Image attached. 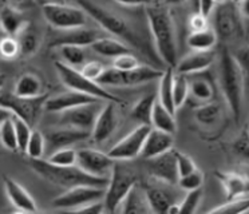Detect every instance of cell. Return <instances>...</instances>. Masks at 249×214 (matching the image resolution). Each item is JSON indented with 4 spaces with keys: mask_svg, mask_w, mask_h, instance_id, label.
Here are the masks:
<instances>
[{
    "mask_svg": "<svg viewBox=\"0 0 249 214\" xmlns=\"http://www.w3.org/2000/svg\"><path fill=\"white\" fill-rule=\"evenodd\" d=\"M214 32L217 37L224 40H233L244 35L243 16L238 10L237 1H217L213 12Z\"/></svg>",
    "mask_w": 249,
    "mask_h": 214,
    "instance_id": "obj_9",
    "label": "cell"
},
{
    "mask_svg": "<svg viewBox=\"0 0 249 214\" xmlns=\"http://www.w3.org/2000/svg\"><path fill=\"white\" fill-rule=\"evenodd\" d=\"M28 166L39 177H42L50 183H54L56 186L66 187V189L76 186H94L105 189L108 183V178L90 176L79 169L78 166L63 167V166L53 165L47 162V160H30Z\"/></svg>",
    "mask_w": 249,
    "mask_h": 214,
    "instance_id": "obj_2",
    "label": "cell"
},
{
    "mask_svg": "<svg viewBox=\"0 0 249 214\" xmlns=\"http://www.w3.org/2000/svg\"><path fill=\"white\" fill-rule=\"evenodd\" d=\"M233 151L244 160H249V130H244L234 142Z\"/></svg>",
    "mask_w": 249,
    "mask_h": 214,
    "instance_id": "obj_48",
    "label": "cell"
},
{
    "mask_svg": "<svg viewBox=\"0 0 249 214\" xmlns=\"http://www.w3.org/2000/svg\"><path fill=\"white\" fill-rule=\"evenodd\" d=\"M12 117H14V115H12L11 111H8L7 108H4V107L0 106V126H1V125H3L4 122H6V121L11 119Z\"/></svg>",
    "mask_w": 249,
    "mask_h": 214,
    "instance_id": "obj_55",
    "label": "cell"
},
{
    "mask_svg": "<svg viewBox=\"0 0 249 214\" xmlns=\"http://www.w3.org/2000/svg\"><path fill=\"white\" fill-rule=\"evenodd\" d=\"M188 80H189V95L193 96L198 102L209 103L214 94L211 79L206 78L205 75L196 74L188 76Z\"/></svg>",
    "mask_w": 249,
    "mask_h": 214,
    "instance_id": "obj_27",
    "label": "cell"
},
{
    "mask_svg": "<svg viewBox=\"0 0 249 214\" xmlns=\"http://www.w3.org/2000/svg\"><path fill=\"white\" fill-rule=\"evenodd\" d=\"M220 107L216 103H204L202 106H200L195 111V117L197 119V122H200L201 125H213L217 119L220 118Z\"/></svg>",
    "mask_w": 249,
    "mask_h": 214,
    "instance_id": "obj_40",
    "label": "cell"
},
{
    "mask_svg": "<svg viewBox=\"0 0 249 214\" xmlns=\"http://www.w3.org/2000/svg\"><path fill=\"white\" fill-rule=\"evenodd\" d=\"M91 50L94 53L102 55L105 58H111L115 59L124 55V54H131L130 48L127 47L124 43H122L115 37H108V36H102L99 37L98 40L92 43Z\"/></svg>",
    "mask_w": 249,
    "mask_h": 214,
    "instance_id": "obj_26",
    "label": "cell"
},
{
    "mask_svg": "<svg viewBox=\"0 0 249 214\" xmlns=\"http://www.w3.org/2000/svg\"><path fill=\"white\" fill-rule=\"evenodd\" d=\"M0 142L10 151H14V153L19 151L17 131H15V125H14V119L12 118L6 121L0 126Z\"/></svg>",
    "mask_w": 249,
    "mask_h": 214,
    "instance_id": "obj_39",
    "label": "cell"
},
{
    "mask_svg": "<svg viewBox=\"0 0 249 214\" xmlns=\"http://www.w3.org/2000/svg\"><path fill=\"white\" fill-rule=\"evenodd\" d=\"M115 103L106 102L102 106V110L98 114V118L91 130V138L97 143H102L107 141L118 126V117L115 110Z\"/></svg>",
    "mask_w": 249,
    "mask_h": 214,
    "instance_id": "obj_16",
    "label": "cell"
},
{
    "mask_svg": "<svg viewBox=\"0 0 249 214\" xmlns=\"http://www.w3.org/2000/svg\"><path fill=\"white\" fill-rule=\"evenodd\" d=\"M78 5L86 12L87 15L97 21L98 24L102 27V30L110 32L114 36L122 37L127 43L133 44L134 47L142 48L141 39L137 36L136 32L133 31V28L129 26V23L124 20V18H121L117 14H113L106 8L98 5L97 3L89 1V0H81Z\"/></svg>",
    "mask_w": 249,
    "mask_h": 214,
    "instance_id": "obj_6",
    "label": "cell"
},
{
    "mask_svg": "<svg viewBox=\"0 0 249 214\" xmlns=\"http://www.w3.org/2000/svg\"><path fill=\"white\" fill-rule=\"evenodd\" d=\"M136 173L124 166L121 162H115L111 169V176L108 178V183L105 189L103 206L106 214H115L118 208L122 205L126 197L137 186Z\"/></svg>",
    "mask_w": 249,
    "mask_h": 214,
    "instance_id": "obj_5",
    "label": "cell"
},
{
    "mask_svg": "<svg viewBox=\"0 0 249 214\" xmlns=\"http://www.w3.org/2000/svg\"><path fill=\"white\" fill-rule=\"evenodd\" d=\"M44 138H46V146H49L51 151H56L60 149H69L72 144L91 138V133L79 128L60 127L49 131L44 135Z\"/></svg>",
    "mask_w": 249,
    "mask_h": 214,
    "instance_id": "obj_17",
    "label": "cell"
},
{
    "mask_svg": "<svg viewBox=\"0 0 249 214\" xmlns=\"http://www.w3.org/2000/svg\"><path fill=\"white\" fill-rule=\"evenodd\" d=\"M189 98V80L188 76L174 72L173 79V102L176 110L184 105Z\"/></svg>",
    "mask_w": 249,
    "mask_h": 214,
    "instance_id": "obj_35",
    "label": "cell"
},
{
    "mask_svg": "<svg viewBox=\"0 0 249 214\" xmlns=\"http://www.w3.org/2000/svg\"><path fill=\"white\" fill-rule=\"evenodd\" d=\"M201 199H202V189L188 193L184 199L179 202L177 214H195L197 208L200 206Z\"/></svg>",
    "mask_w": 249,
    "mask_h": 214,
    "instance_id": "obj_45",
    "label": "cell"
},
{
    "mask_svg": "<svg viewBox=\"0 0 249 214\" xmlns=\"http://www.w3.org/2000/svg\"><path fill=\"white\" fill-rule=\"evenodd\" d=\"M49 98V94H43L36 98H23L15 95L14 91H1L0 106L7 108L8 111L12 112L14 117L22 119L34 128L42 115L44 105Z\"/></svg>",
    "mask_w": 249,
    "mask_h": 214,
    "instance_id": "obj_7",
    "label": "cell"
},
{
    "mask_svg": "<svg viewBox=\"0 0 249 214\" xmlns=\"http://www.w3.org/2000/svg\"><path fill=\"white\" fill-rule=\"evenodd\" d=\"M18 43H19V50H20V55L23 56H30L36 53L39 47V40L35 31H33L30 27L26 30H23L19 35H18Z\"/></svg>",
    "mask_w": 249,
    "mask_h": 214,
    "instance_id": "obj_36",
    "label": "cell"
},
{
    "mask_svg": "<svg viewBox=\"0 0 249 214\" xmlns=\"http://www.w3.org/2000/svg\"><path fill=\"white\" fill-rule=\"evenodd\" d=\"M76 165L79 169L94 177L107 178L106 173L110 171L115 165V160L107 154L95 149H82L78 151Z\"/></svg>",
    "mask_w": 249,
    "mask_h": 214,
    "instance_id": "obj_13",
    "label": "cell"
},
{
    "mask_svg": "<svg viewBox=\"0 0 249 214\" xmlns=\"http://www.w3.org/2000/svg\"><path fill=\"white\" fill-rule=\"evenodd\" d=\"M105 213V206L103 202H95L82 206V208L72 209V210H65L63 214H103Z\"/></svg>",
    "mask_w": 249,
    "mask_h": 214,
    "instance_id": "obj_50",
    "label": "cell"
},
{
    "mask_svg": "<svg viewBox=\"0 0 249 214\" xmlns=\"http://www.w3.org/2000/svg\"><path fill=\"white\" fill-rule=\"evenodd\" d=\"M76 160H78V151L72 149V147L53 151L51 155L47 158V162H50V163L56 166H63V167L76 166Z\"/></svg>",
    "mask_w": 249,
    "mask_h": 214,
    "instance_id": "obj_38",
    "label": "cell"
},
{
    "mask_svg": "<svg viewBox=\"0 0 249 214\" xmlns=\"http://www.w3.org/2000/svg\"><path fill=\"white\" fill-rule=\"evenodd\" d=\"M143 192L146 196V201L152 214H168L169 209L176 203H178L177 194L174 193L172 186L162 182L147 185L143 189Z\"/></svg>",
    "mask_w": 249,
    "mask_h": 214,
    "instance_id": "obj_15",
    "label": "cell"
},
{
    "mask_svg": "<svg viewBox=\"0 0 249 214\" xmlns=\"http://www.w3.org/2000/svg\"><path fill=\"white\" fill-rule=\"evenodd\" d=\"M249 212V197L238 198L233 201H228L221 206L212 209L206 214H245Z\"/></svg>",
    "mask_w": 249,
    "mask_h": 214,
    "instance_id": "obj_37",
    "label": "cell"
},
{
    "mask_svg": "<svg viewBox=\"0 0 249 214\" xmlns=\"http://www.w3.org/2000/svg\"><path fill=\"white\" fill-rule=\"evenodd\" d=\"M12 214H30V213H26V212H22V210H18V212H15V213Z\"/></svg>",
    "mask_w": 249,
    "mask_h": 214,
    "instance_id": "obj_57",
    "label": "cell"
},
{
    "mask_svg": "<svg viewBox=\"0 0 249 214\" xmlns=\"http://www.w3.org/2000/svg\"><path fill=\"white\" fill-rule=\"evenodd\" d=\"M33 214H44V213H39V212H35V213H33Z\"/></svg>",
    "mask_w": 249,
    "mask_h": 214,
    "instance_id": "obj_58",
    "label": "cell"
},
{
    "mask_svg": "<svg viewBox=\"0 0 249 214\" xmlns=\"http://www.w3.org/2000/svg\"><path fill=\"white\" fill-rule=\"evenodd\" d=\"M138 66H141V63L131 54H124V55H121L118 58L113 59L114 69L118 70V71H122V72H129L131 70L137 69Z\"/></svg>",
    "mask_w": 249,
    "mask_h": 214,
    "instance_id": "obj_46",
    "label": "cell"
},
{
    "mask_svg": "<svg viewBox=\"0 0 249 214\" xmlns=\"http://www.w3.org/2000/svg\"><path fill=\"white\" fill-rule=\"evenodd\" d=\"M220 85L229 110L238 122L244 101V72L227 48L222 50L220 60Z\"/></svg>",
    "mask_w": 249,
    "mask_h": 214,
    "instance_id": "obj_3",
    "label": "cell"
},
{
    "mask_svg": "<svg viewBox=\"0 0 249 214\" xmlns=\"http://www.w3.org/2000/svg\"><path fill=\"white\" fill-rule=\"evenodd\" d=\"M105 198V189L94 186H76L67 189L51 201L53 208L58 210H72L90 203L101 202Z\"/></svg>",
    "mask_w": 249,
    "mask_h": 214,
    "instance_id": "obj_10",
    "label": "cell"
},
{
    "mask_svg": "<svg viewBox=\"0 0 249 214\" xmlns=\"http://www.w3.org/2000/svg\"><path fill=\"white\" fill-rule=\"evenodd\" d=\"M214 59H216V54L213 50L212 51H193L179 60L174 69L176 70L174 72L185 75V76L201 74L208 67H211Z\"/></svg>",
    "mask_w": 249,
    "mask_h": 214,
    "instance_id": "obj_20",
    "label": "cell"
},
{
    "mask_svg": "<svg viewBox=\"0 0 249 214\" xmlns=\"http://www.w3.org/2000/svg\"><path fill=\"white\" fill-rule=\"evenodd\" d=\"M163 75L162 70L153 69L150 66H138L137 69L131 70L129 72H122V87H131V86H140L153 82V80L161 79Z\"/></svg>",
    "mask_w": 249,
    "mask_h": 214,
    "instance_id": "obj_25",
    "label": "cell"
},
{
    "mask_svg": "<svg viewBox=\"0 0 249 214\" xmlns=\"http://www.w3.org/2000/svg\"><path fill=\"white\" fill-rule=\"evenodd\" d=\"M60 56L63 59V63L75 69L78 66H83L86 63V51L83 47L78 46H62L58 48Z\"/></svg>",
    "mask_w": 249,
    "mask_h": 214,
    "instance_id": "obj_34",
    "label": "cell"
},
{
    "mask_svg": "<svg viewBox=\"0 0 249 214\" xmlns=\"http://www.w3.org/2000/svg\"><path fill=\"white\" fill-rule=\"evenodd\" d=\"M156 102H157L156 94L143 95L131 108V118L137 122H140V125L152 126L153 108H154Z\"/></svg>",
    "mask_w": 249,
    "mask_h": 214,
    "instance_id": "obj_31",
    "label": "cell"
},
{
    "mask_svg": "<svg viewBox=\"0 0 249 214\" xmlns=\"http://www.w3.org/2000/svg\"><path fill=\"white\" fill-rule=\"evenodd\" d=\"M173 146L174 137L172 134L163 133V131H160V130L152 127L150 133L147 134L143 149H142V158L146 160L157 158L160 155L172 151Z\"/></svg>",
    "mask_w": 249,
    "mask_h": 214,
    "instance_id": "obj_21",
    "label": "cell"
},
{
    "mask_svg": "<svg viewBox=\"0 0 249 214\" xmlns=\"http://www.w3.org/2000/svg\"><path fill=\"white\" fill-rule=\"evenodd\" d=\"M28 27L27 20L19 10L12 5H4L0 10V28L10 36H18Z\"/></svg>",
    "mask_w": 249,
    "mask_h": 214,
    "instance_id": "obj_24",
    "label": "cell"
},
{
    "mask_svg": "<svg viewBox=\"0 0 249 214\" xmlns=\"http://www.w3.org/2000/svg\"><path fill=\"white\" fill-rule=\"evenodd\" d=\"M101 110H102L101 102H95V103L76 107L69 111L60 112V127L79 128V130L91 133L94 123L97 121L98 114L101 112Z\"/></svg>",
    "mask_w": 249,
    "mask_h": 214,
    "instance_id": "obj_12",
    "label": "cell"
},
{
    "mask_svg": "<svg viewBox=\"0 0 249 214\" xmlns=\"http://www.w3.org/2000/svg\"><path fill=\"white\" fill-rule=\"evenodd\" d=\"M55 70L58 72L60 82L71 91H76L85 95L92 96L101 102H113L115 105H126V101L114 95L110 91H107L105 87L98 85L97 82L89 79L86 76L81 74V71L76 69H72L70 66H67L63 62L56 60L54 63Z\"/></svg>",
    "mask_w": 249,
    "mask_h": 214,
    "instance_id": "obj_4",
    "label": "cell"
},
{
    "mask_svg": "<svg viewBox=\"0 0 249 214\" xmlns=\"http://www.w3.org/2000/svg\"><path fill=\"white\" fill-rule=\"evenodd\" d=\"M20 55L19 43L0 28V59H14Z\"/></svg>",
    "mask_w": 249,
    "mask_h": 214,
    "instance_id": "obj_42",
    "label": "cell"
},
{
    "mask_svg": "<svg viewBox=\"0 0 249 214\" xmlns=\"http://www.w3.org/2000/svg\"><path fill=\"white\" fill-rule=\"evenodd\" d=\"M217 39L218 37L214 30L208 27L202 31L190 32L186 42L193 51H212V48L216 46Z\"/></svg>",
    "mask_w": 249,
    "mask_h": 214,
    "instance_id": "obj_33",
    "label": "cell"
},
{
    "mask_svg": "<svg viewBox=\"0 0 249 214\" xmlns=\"http://www.w3.org/2000/svg\"><path fill=\"white\" fill-rule=\"evenodd\" d=\"M42 14L50 26L59 31H71L86 27L87 14L76 5L67 3H43Z\"/></svg>",
    "mask_w": 249,
    "mask_h": 214,
    "instance_id": "obj_8",
    "label": "cell"
},
{
    "mask_svg": "<svg viewBox=\"0 0 249 214\" xmlns=\"http://www.w3.org/2000/svg\"><path fill=\"white\" fill-rule=\"evenodd\" d=\"M3 182H4L7 196L18 210H22V212L30 214L36 212V203L34 201V198L19 182L8 176H3Z\"/></svg>",
    "mask_w": 249,
    "mask_h": 214,
    "instance_id": "obj_23",
    "label": "cell"
},
{
    "mask_svg": "<svg viewBox=\"0 0 249 214\" xmlns=\"http://www.w3.org/2000/svg\"><path fill=\"white\" fill-rule=\"evenodd\" d=\"M147 170L157 182H162L170 186L178 183L179 174L174 150L147 160Z\"/></svg>",
    "mask_w": 249,
    "mask_h": 214,
    "instance_id": "obj_14",
    "label": "cell"
},
{
    "mask_svg": "<svg viewBox=\"0 0 249 214\" xmlns=\"http://www.w3.org/2000/svg\"><path fill=\"white\" fill-rule=\"evenodd\" d=\"M208 19L201 16L198 12H195L193 15L189 18V28L190 32H198L202 31V30H206L208 28Z\"/></svg>",
    "mask_w": 249,
    "mask_h": 214,
    "instance_id": "obj_52",
    "label": "cell"
},
{
    "mask_svg": "<svg viewBox=\"0 0 249 214\" xmlns=\"http://www.w3.org/2000/svg\"><path fill=\"white\" fill-rule=\"evenodd\" d=\"M216 5H217V1H200V3H197L198 10L196 11V12H198L201 16H204V18L208 19V18L214 12Z\"/></svg>",
    "mask_w": 249,
    "mask_h": 214,
    "instance_id": "obj_53",
    "label": "cell"
},
{
    "mask_svg": "<svg viewBox=\"0 0 249 214\" xmlns=\"http://www.w3.org/2000/svg\"><path fill=\"white\" fill-rule=\"evenodd\" d=\"M46 149V138L43 133L39 130H33L31 138L28 141L26 154L30 157V160H42Z\"/></svg>",
    "mask_w": 249,
    "mask_h": 214,
    "instance_id": "obj_41",
    "label": "cell"
},
{
    "mask_svg": "<svg viewBox=\"0 0 249 214\" xmlns=\"http://www.w3.org/2000/svg\"><path fill=\"white\" fill-rule=\"evenodd\" d=\"M6 83V75L0 74V92L3 91V86Z\"/></svg>",
    "mask_w": 249,
    "mask_h": 214,
    "instance_id": "obj_56",
    "label": "cell"
},
{
    "mask_svg": "<svg viewBox=\"0 0 249 214\" xmlns=\"http://www.w3.org/2000/svg\"><path fill=\"white\" fill-rule=\"evenodd\" d=\"M173 79H174V69L168 67L166 71H163V75L160 79V103L169 112L176 115V106L173 102Z\"/></svg>",
    "mask_w": 249,
    "mask_h": 214,
    "instance_id": "obj_32",
    "label": "cell"
},
{
    "mask_svg": "<svg viewBox=\"0 0 249 214\" xmlns=\"http://www.w3.org/2000/svg\"><path fill=\"white\" fill-rule=\"evenodd\" d=\"M152 127L163 133L172 134V135H174V133L177 131V122H176L174 115L172 112H169L158 101L156 102L154 108H153Z\"/></svg>",
    "mask_w": 249,
    "mask_h": 214,
    "instance_id": "obj_30",
    "label": "cell"
},
{
    "mask_svg": "<svg viewBox=\"0 0 249 214\" xmlns=\"http://www.w3.org/2000/svg\"><path fill=\"white\" fill-rule=\"evenodd\" d=\"M233 56L240 66V69L243 70L244 74L249 75V46L238 48L237 51L233 54Z\"/></svg>",
    "mask_w": 249,
    "mask_h": 214,
    "instance_id": "obj_51",
    "label": "cell"
},
{
    "mask_svg": "<svg viewBox=\"0 0 249 214\" xmlns=\"http://www.w3.org/2000/svg\"><path fill=\"white\" fill-rule=\"evenodd\" d=\"M43 83L35 74H23L18 79L14 94L23 98H36L43 95Z\"/></svg>",
    "mask_w": 249,
    "mask_h": 214,
    "instance_id": "obj_29",
    "label": "cell"
},
{
    "mask_svg": "<svg viewBox=\"0 0 249 214\" xmlns=\"http://www.w3.org/2000/svg\"><path fill=\"white\" fill-rule=\"evenodd\" d=\"M95 102H101L92 98V96L85 95L76 91H66V92H60L58 95L50 96L46 105H44V110L50 112H65L76 107L85 106V105H90V103H95Z\"/></svg>",
    "mask_w": 249,
    "mask_h": 214,
    "instance_id": "obj_18",
    "label": "cell"
},
{
    "mask_svg": "<svg viewBox=\"0 0 249 214\" xmlns=\"http://www.w3.org/2000/svg\"><path fill=\"white\" fill-rule=\"evenodd\" d=\"M202 183H204V174H202V171L201 170L196 169L193 173H190L188 176L179 177L178 183H177V185H178L179 189H182L184 192L190 193L202 189Z\"/></svg>",
    "mask_w": 249,
    "mask_h": 214,
    "instance_id": "obj_43",
    "label": "cell"
},
{
    "mask_svg": "<svg viewBox=\"0 0 249 214\" xmlns=\"http://www.w3.org/2000/svg\"><path fill=\"white\" fill-rule=\"evenodd\" d=\"M99 37H102V32L99 30L82 27L71 31H62L59 36L51 40L50 48H59L62 46H78L85 48L86 46H91Z\"/></svg>",
    "mask_w": 249,
    "mask_h": 214,
    "instance_id": "obj_19",
    "label": "cell"
},
{
    "mask_svg": "<svg viewBox=\"0 0 249 214\" xmlns=\"http://www.w3.org/2000/svg\"><path fill=\"white\" fill-rule=\"evenodd\" d=\"M214 176L224 186L228 201L238 199L249 194V178L247 176L234 171H216Z\"/></svg>",
    "mask_w": 249,
    "mask_h": 214,
    "instance_id": "obj_22",
    "label": "cell"
},
{
    "mask_svg": "<svg viewBox=\"0 0 249 214\" xmlns=\"http://www.w3.org/2000/svg\"><path fill=\"white\" fill-rule=\"evenodd\" d=\"M237 5H238V10H240L241 16L249 19V0H245V1H237Z\"/></svg>",
    "mask_w": 249,
    "mask_h": 214,
    "instance_id": "obj_54",
    "label": "cell"
},
{
    "mask_svg": "<svg viewBox=\"0 0 249 214\" xmlns=\"http://www.w3.org/2000/svg\"><path fill=\"white\" fill-rule=\"evenodd\" d=\"M14 119V125H15V131H17V139H18V147H19V151L22 153H26V149H27L28 141L31 138V134H33L34 128L27 125V123L19 119L17 117H12Z\"/></svg>",
    "mask_w": 249,
    "mask_h": 214,
    "instance_id": "obj_44",
    "label": "cell"
},
{
    "mask_svg": "<svg viewBox=\"0 0 249 214\" xmlns=\"http://www.w3.org/2000/svg\"><path fill=\"white\" fill-rule=\"evenodd\" d=\"M150 130H152V126H146V125L137 126L127 135H124V138L119 139L118 142L108 150L107 154L115 162L134 160L138 155H141L147 134L150 133Z\"/></svg>",
    "mask_w": 249,
    "mask_h": 214,
    "instance_id": "obj_11",
    "label": "cell"
},
{
    "mask_svg": "<svg viewBox=\"0 0 249 214\" xmlns=\"http://www.w3.org/2000/svg\"><path fill=\"white\" fill-rule=\"evenodd\" d=\"M122 214H152L143 189L136 186L122 202Z\"/></svg>",
    "mask_w": 249,
    "mask_h": 214,
    "instance_id": "obj_28",
    "label": "cell"
},
{
    "mask_svg": "<svg viewBox=\"0 0 249 214\" xmlns=\"http://www.w3.org/2000/svg\"><path fill=\"white\" fill-rule=\"evenodd\" d=\"M174 155H176V160H177V167H178L179 177L188 176V174L193 173V171L197 169V167H196L195 160H192L188 154L174 150Z\"/></svg>",
    "mask_w": 249,
    "mask_h": 214,
    "instance_id": "obj_47",
    "label": "cell"
},
{
    "mask_svg": "<svg viewBox=\"0 0 249 214\" xmlns=\"http://www.w3.org/2000/svg\"><path fill=\"white\" fill-rule=\"evenodd\" d=\"M146 18L160 58L168 67L176 69L178 63V47L176 27L170 11L161 3H152L146 5Z\"/></svg>",
    "mask_w": 249,
    "mask_h": 214,
    "instance_id": "obj_1",
    "label": "cell"
},
{
    "mask_svg": "<svg viewBox=\"0 0 249 214\" xmlns=\"http://www.w3.org/2000/svg\"><path fill=\"white\" fill-rule=\"evenodd\" d=\"M105 66H103L101 62H97V60H92V62H86V63L82 66L81 74L83 76H86L89 79L97 82L99 79V76L103 74L105 71Z\"/></svg>",
    "mask_w": 249,
    "mask_h": 214,
    "instance_id": "obj_49",
    "label": "cell"
},
{
    "mask_svg": "<svg viewBox=\"0 0 249 214\" xmlns=\"http://www.w3.org/2000/svg\"><path fill=\"white\" fill-rule=\"evenodd\" d=\"M248 130H249V128H248Z\"/></svg>",
    "mask_w": 249,
    "mask_h": 214,
    "instance_id": "obj_59",
    "label": "cell"
}]
</instances>
